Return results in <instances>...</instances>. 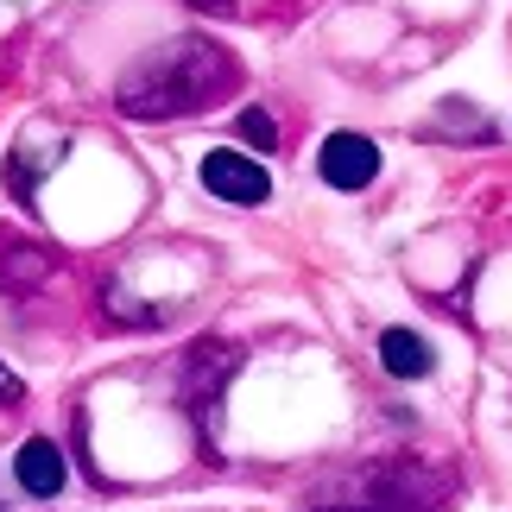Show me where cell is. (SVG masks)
I'll return each mask as SVG.
<instances>
[{
  "label": "cell",
  "instance_id": "cell-1",
  "mask_svg": "<svg viewBox=\"0 0 512 512\" xmlns=\"http://www.w3.org/2000/svg\"><path fill=\"white\" fill-rule=\"evenodd\" d=\"M241 89V64L203 32H184L171 45L140 51L114 83V108L127 121H190V114H209L222 95Z\"/></svg>",
  "mask_w": 512,
  "mask_h": 512
},
{
  "label": "cell",
  "instance_id": "cell-2",
  "mask_svg": "<svg viewBox=\"0 0 512 512\" xmlns=\"http://www.w3.org/2000/svg\"><path fill=\"white\" fill-rule=\"evenodd\" d=\"M449 494H456V481L443 468L399 456V462L354 468L336 487V506H317V512H449Z\"/></svg>",
  "mask_w": 512,
  "mask_h": 512
},
{
  "label": "cell",
  "instance_id": "cell-3",
  "mask_svg": "<svg viewBox=\"0 0 512 512\" xmlns=\"http://www.w3.org/2000/svg\"><path fill=\"white\" fill-rule=\"evenodd\" d=\"M234 367H241V348L222 342V336H203L184 367H177V386H184V411L196 418V430H203V443L215 437V405H222V392L234 380Z\"/></svg>",
  "mask_w": 512,
  "mask_h": 512
},
{
  "label": "cell",
  "instance_id": "cell-4",
  "mask_svg": "<svg viewBox=\"0 0 512 512\" xmlns=\"http://www.w3.org/2000/svg\"><path fill=\"white\" fill-rule=\"evenodd\" d=\"M203 190L234 203V209H260L272 196V171L260 159H247V152H209L203 159Z\"/></svg>",
  "mask_w": 512,
  "mask_h": 512
},
{
  "label": "cell",
  "instance_id": "cell-5",
  "mask_svg": "<svg viewBox=\"0 0 512 512\" xmlns=\"http://www.w3.org/2000/svg\"><path fill=\"white\" fill-rule=\"evenodd\" d=\"M317 171L329 190H367L380 177V146L367 133H329L323 152H317Z\"/></svg>",
  "mask_w": 512,
  "mask_h": 512
},
{
  "label": "cell",
  "instance_id": "cell-6",
  "mask_svg": "<svg viewBox=\"0 0 512 512\" xmlns=\"http://www.w3.org/2000/svg\"><path fill=\"white\" fill-rule=\"evenodd\" d=\"M51 272H57V253L45 241H19L13 228H0V291H7V298H32V291H45Z\"/></svg>",
  "mask_w": 512,
  "mask_h": 512
},
{
  "label": "cell",
  "instance_id": "cell-7",
  "mask_svg": "<svg viewBox=\"0 0 512 512\" xmlns=\"http://www.w3.org/2000/svg\"><path fill=\"white\" fill-rule=\"evenodd\" d=\"M13 475H19V487H26L32 500H57L64 494V456H57V443L51 437H32V443H19V456H13Z\"/></svg>",
  "mask_w": 512,
  "mask_h": 512
},
{
  "label": "cell",
  "instance_id": "cell-8",
  "mask_svg": "<svg viewBox=\"0 0 512 512\" xmlns=\"http://www.w3.org/2000/svg\"><path fill=\"white\" fill-rule=\"evenodd\" d=\"M380 367L392 380H424V373L437 367V354H430V342L418 329H380Z\"/></svg>",
  "mask_w": 512,
  "mask_h": 512
},
{
  "label": "cell",
  "instance_id": "cell-9",
  "mask_svg": "<svg viewBox=\"0 0 512 512\" xmlns=\"http://www.w3.org/2000/svg\"><path fill=\"white\" fill-rule=\"evenodd\" d=\"M57 165V152H7V190H13V203H32L38 196V177H45Z\"/></svg>",
  "mask_w": 512,
  "mask_h": 512
},
{
  "label": "cell",
  "instance_id": "cell-10",
  "mask_svg": "<svg viewBox=\"0 0 512 512\" xmlns=\"http://www.w3.org/2000/svg\"><path fill=\"white\" fill-rule=\"evenodd\" d=\"M241 140L253 152H279V121H272L266 108H241Z\"/></svg>",
  "mask_w": 512,
  "mask_h": 512
},
{
  "label": "cell",
  "instance_id": "cell-11",
  "mask_svg": "<svg viewBox=\"0 0 512 512\" xmlns=\"http://www.w3.org/2000/svg\"><path fill=\"white\" fill-rule=\"evenodd\" d=\"M0 405H26V380H19L7 361H0Z\"/></svg>",
  "mask_w": 512,
  "mask_h": 512
},
{
  "label": "cell",
  "instance_id": "cell-12",
  "mask_svg": "<svg viewBox=\"0 0 512 512\" xmlns=\"http://www.w3.org/2000/svg\"><path fill=\"white\" fill-rule=\"evenodd\" d=\"M196 13H234V0H190Z\"/></svg>",
  "mask_w": 512,
  "mask_h": 512
}]
</instances>
